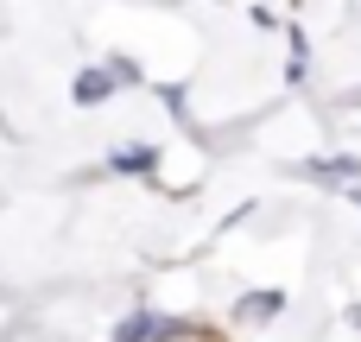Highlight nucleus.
<instances>
[{
  "instance_id": "nucleus-3",
  "label": "nucleus",
  "mask_w": 361,
  "mask_h": 342,
  "mask_svg": "<svg viewBox=\"0 0 361 342\" xmlns=\"http://www.w3.org/2000/svg\"><path fill=\"white\" fill-rule=\"evenodd\" d=\"M114 171H152V146H121L114 152Z\"/></svg>"
},
{
  "instance_id": "nucleus-1",
  "label": "nucleus",
  "mask_w": 361,
  "mask_h": 342,
  "mask_svg": "<svg viewBox=\"0 0 361 342\" xmlns=\"http://www.w3.org/2000/svg\"><path fill=\"white\" fill-rule=\"evenodd\" d=\"M152 336H171V324H159V317H146V311L114 330V342H152Z\"/></svg>"
},
{
  "instance_id": "nucleus-2",
  "label": "nucleus",
  "mask_w": 361,
  "mask_h": 342,
  "mask_svg": "<svg viewBox=\"0 0 361 342\" xmlns=\"http://www.w3.org/2000/svg\"><path fill=\"white\" fill-rule=\"evenodd\" d=\"M108 89H114V76H108V70H82V76H76V102H102Z\"/></svg>"
},
{
  "instance_id": "nucleus-4",
  "label": "nucleus",
  "mask_w": 361,
  "mask_h": 342,
  "mask_svg": "<svg viewBox=\"0 0 361 342\" xmlns=\"http://www.w3.org/2000/svg\"><path fill=\"white\" fill-rule=\"evenodd\" d=\"M241 311H247V317H273V311H279V292H260V298H247Z\"/></svg>"
}]
</instances>
